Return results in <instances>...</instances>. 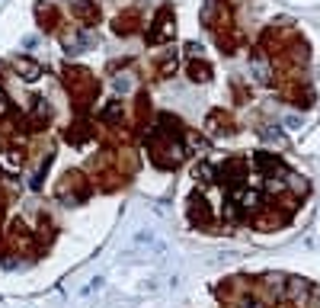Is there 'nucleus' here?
<instances>
[{"label":"nucleus","mask_w":320,"mask_h":308,"mask_svg":"<svg viewBox=\"0 0 320 308\" xmlns=\"http://www.w3.org/2000/svg\"><path fill=\"white\" fill-rule=\"evenodd\" d=\"M64 87H68L71 100H74L80 109H87L99 96V80L93 77L90 68H84V64H68V68H64Z\"/></svg>","instance_id":"obj_1"},{"label":"nucleus","mask_w":320,"mask_h":308,"mask_svg":"<svg viewBox=\"0 0 320 308\" xmlns=\"http://www.w3.org/2000/svg\"><path fill=\"white\" fill-rule=\"evenodd\" d=\"M93 180L87 177V170H68L61 180H58V186H54V199L64 202V206H84L87 199L93 196Z\"/></svg>","instance_id":"obj_2"},{"label":"nucleus","mask_w":320,"mask_h":308,"mask_svg":"<svg viewBox=\"0 0 320 308\" xmlns=\"http://www.w3.org/2000/svg\"><path fill=\"white\" fill-rule=\"evenodd\" d=\"M144 148H147V157L154 161V167H160V170H176L186 157H189V154H186V141L144 138Z\"/></svg>","instance_id":"obj_3"},{"label":"nucleus","mask_w":320,"mask_h":308,"mask_svg":"<svg viewBox=\"0 0 320 308\" xmlns=\"http://www.w3.org/2000/svg\"><path fill=\"white\" fill-rule=\"evenodd\" d=\"M173 38H176V13L170 3H163V7H157L151 26H147L144 42H147V48H157V45H170Z\"/></svg>","instance_id":"obj_4"},{"label":"nucleus","mask_w":320,"mask_h":308,"mask_svg":"<svg viewBox=\"0 0 320 308\" xmlns=\"http://www.w3.org/2000/svg\"><path fill=\"white\" fill-rule=\"evenodd\" d=\"M250 170L259 173L263 180H275V177H288V164L272 151H253L250 154Z\"/></svg>","instance_id":"obj_5"},{"label":"nucleus","mask_w":320,"mask_h":308,"mask_svg":"<svg viewBox=\"0 0 320 308\" xmlns=\"http://www.w3.org/2000/svg\"><path fill=\"white\" fill-rule=\"evenodd\" d=\"M93 135H96V125H93V119H90V116H84V113L77 116L68 129H64V141H68V145H74V148L87 145Z\"/></svg>","instance_id":"obj_6"},{"label":"nucleus","mask_w":320,"mask_h":308,"mask_svg":"<svg viewBox=\"0 0 320 308\" xmlns=\"http://www.w3.org/2000/svg\"><path fill=\"white\" fill-rule=\"evenodd\" d=\"M61 45H64V52L74 58V55H80V52H87V48L96 45V32H90L87 26H80V29H74V32H64Z\"/></svg>","instance_id":"obj_7"},{"label":"nucleus","mask_w":320,"mask_h":308,"mask_svg":"<svg viewBox=\"0 0 320 308\" xmlns=\"http://www.w3.org/2000/svg\"><path fill=\"white\" fill-rule=\"evenodd\" d=\"M205 132L208 135H234L237 122H234V116H231V109H208Z\"/></svg>","instance_id":"obj_8"},{"label":"nucleus","mask_w":320,"mask_h":308,"mask_svg":"<svg viewBox=\"0 0 320 308\" xmlns=\"http://www.w3.org/2000/svg\"><path fill=\"white\" fill-rule=\"evenodd\" d=\"M68 7H71V16H74L80 26H96L99 23V7H96V0H68Z\"/></svg>","instance_id":"obj_9"},{"label":"nucleus","mask_w":320,"mask_h":308,"mask_svg":"<svg viewBox=\"0 0 320 308\" xmlns=\"http://www.w3.org/2000/svg\"><path fill=\"white\" fill-rule=\"evenodd\" d=\"M112 32L115 36H135V32H141V10H135V7L122 10L112 19Z\"/></svg>","instance_id":"obj_10"},{"label":"nucleus","mask_w":320,"mask_h":308,"mask_svg":"<svg viewBox=\"0 0 320 308\" xmlns=\"http://www.w3.org/2000/svg\"><path fill=\"white\" fill-rule=\"evenodd\" d=\"M151 119H154V113H151V96H147L144 90H138L135 109H131V129H135V132H144Z\"/></svg>","instance_id":"obj_11"},{"label":"nucleus","mask_w":320,"mask_h":308,"mask_svg":"<svg viewBox=\"0 0 320 308\" xmlns=\"http://www.w3.org/2000/svg\"><path fill=\"white\" fill-rule=\"evenodd\" d=\"M186 77H189L192 84H212V77H214V68H212V61L208 58H189L186 61Z\"/></svg>","instance_id":"obj_12"},{"label":"nucleus","mask_w":320,"mask_h":308,"mask_svg":"<svg viewBox=\"0 0 320 308\" xmlns=\"http://www.w3.org/2000/svg\"><path fill=\"white\" fill-rule=\"evenodd\" d=\"M99 122L109 125V129H115V125H125V122H128V109H125V103H122V100L106 103V106L99 109Z\"/></svg>","instance_id":"obj_13"},{"label":"nucleus","mask_w":320,"mask_h":308,"mask_svg":"<svg viewBox=\"0 0 320 308\" xmlns=\"http://www.w3.org/2000/svg\"><path fill=\"white\" fill-rule=\"evenodd\" d=\"M36 23L45 32H58L61 29V13L54 3H36Z\"/></svg>","instance_id":"obj_14"},{"label":"nucleus","mask_w":320,"mask_h":308,"mask_svg":"<svg viewBox=\"0 0 320 308\" xmlns=\"http://www.w3.org/2000/svg\"><path fill=\"white\" fill-rule=\"evenodd\" d=\"M176 71H179V52H176V48L163 52L160 58H154V74H157L160 80H170V77H176Z\"/></svg>","instance_id":"obj_15"},{"label":"nucleus","mask_w":320,"mask_h":308,"mask_svg":"<svg viewBox=\"0 0 320 308\" xmlns=\"http://www.w3.org/2000/svg\"><path fill=\"white\" fill-rule=\"evenodd\" d=\"M10 68L19 74V80H38V74H42V64H38L32 55H19V58H13Z\"/></svg>","instance_id":"obj_16"},{"label":"nucleus","mask_w":320,"mask_h":308,"mask_svg":"<svg viewBox=\"0 0 320 308\" xmlns=\"http://www.w3.org/2000/svg\"><path fill=\"white\" fill-rule=\"evenodd\" d=\"M214 177H218V161H198L192 167V180L198 186H214Z\"/></svg>","instance_id":"obj_17"},{"label":"nucleus","mask_w":320,"mask_h":308,"mask_svg":"<svg viewBox=\"0 0 320 308\" xmlns=\"http://www.w3.org/2000/svg\"><path fill=\"white\" fill-rule=\"evenodd\" d=\"M135 84H138V77L131 74V71H125V74H119V71H115V77H112V87L119 93H131L135 90Z\"/></svg>","instance_id":"obj_18"},{"label":"nucleus","mask_w":320,"mask_h":308,"mask_svg":"<svg viewBox=\"0 0 320 308\" xmlns=\"http://www.w3.org/2000/svg\"><path fill=\"white\" fill-rule=\"evenodd\" d=\"M259 135H263L266 141H272V145H285V135H282V129H279V125H266Z\"/></svg>","instance_id":"obj_19"},{"label":"nucleus","mask_w":320,"mask_h":308,"mask_svg":"<svg viewBox=\"0 0 320 308\" xmlns=\"http://www.w3.org/2000/svg\"><path fill=\"white\" fill-rule=\"evenodd\" d=\"M183 52L189 55V58H198V55H202V42H196V38H192V42H186V45H183Z\"/></svg>","instance_id":"obj_20"},{"label":"nucleus","mask_w":320,"mask_h":308,"mask_svg":"<svg viewBox=\"0 0 320 308\" xmlns=\"http://www.w3.org/2000/svg\"><path fill=\"white\" fill-rule=\"evenodd\" d=\"M99 286H103V276H96V279H90V283L84 286V289H80V295H90V292H96Z\"/></svg>","instance_id":"obj_21"},{"label":"nucleus","mask_w":320,"mask_h":308,"mask_svg":"<svg viewBox=\"0 0 320 308\" xmlns=\"http://www.w3.org/2000/svg\"><path fill=\"white\" fill-rule=\"evenodd\" d=\"M285 129H301V116H288L285 119Z\"/></svg>","instance_id":"obj_22"}]
</instances>
